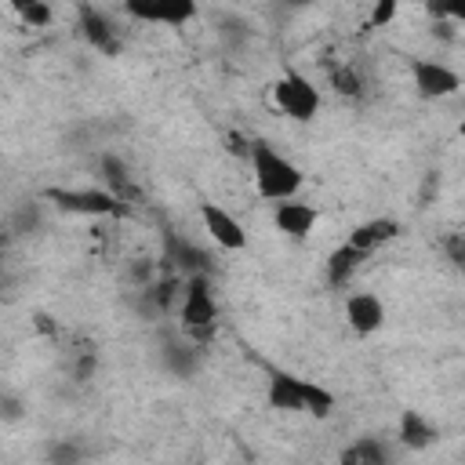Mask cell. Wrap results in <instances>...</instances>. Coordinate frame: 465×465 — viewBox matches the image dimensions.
<instances>
[{"mask_svg":"<svg viewBox=\"0 0 465 465\" xmlns=\"http://www.w3.org/2000/svg\"><path fill=\"white\" fill-rule=\"evenodd\" d=\"M44 200H51L58 211L80 214V218H105V214L120 211V200L105 189H47Z\"/></svg>","mask_w":465,"mask_h":465,"instance_id":"4","label":"cell"},{"mask_svg":"<svg viewBox=\"0 0 465 465\" xmlns=\"http://www.w3.org/2000/svg\"><path fill=\"white\" fill-rule=\"evenodd\" d=\"M178 320L193 338H203L218 320V298L211 287V276H185L182 280V302Z\"/></svg>","mask_w":465,"mask_h":465,"instance_id":"2","label":"cell"},{"mask_svg":"<svg viewBox=\"0 0 465 465\" xmlns=\"http://www.w3.org/2000/svg\"><path fill=\"white\" fill-rule=\"evenodd\" d=\"M272 102L283 116L298 120V124H309L316 113H320V87L298 73V69H287L276 84H272Z\"/></svg>","mask_w":465,"mask_h":465,"instance_id":"3","label":"cell"},{"mask_svg":"<svg viewBox=\"0 0 465 465\" xmlns=\"http://www.w3.org/2000/svg\"><path fill=\"white\" fill-rule=\"evenodd\" d=\"M436 440H440V429L421 411H403L400 414V443L407 450H429Z\"/></svg>","mask_w":465,"mask_h":465,"instance_id":"15","label":"cell"},{"mask_svg":"<svg viewBox=\"0 0 465 465\" xmlns=\"http://www.w3.org/2000/svg\"><path fill=\"white\" fill-rule=\"evenodd\" d=\"M331 84H334V91H338V94H345V98H356V94L363 91V80H360V73H356L352 65H341V69H334Z\"/></svg>","mask_w":465,"mask_h":465,"instance_id":"20","label":"cell"},{"mask_svg":"<svg viewBox=\"0 0 465 465\" xmlns=\"http://www.w3.org/2000/svg\"><path fill=\"white\" fill-rule=\"evenodd\" d=\"M411 76H414L418 94H421V98H432V102L450 98V94L461 91L458 69H450V65L440 62V58H414V62H411Z\"/></svg>","mask_w":465,"mask_h":465,"instance_id":"5","label":"cell"},{"mask_svg":"<svg viewBox=\"0 0 465 465\" xmlns=\"http://www.w3.org/2000/svg\"><path fill=\"white\" fill-rule=\"evenodd\" d=\"M124 11L138 22H156V25H174V29L196 18V4L189 0H131L124 4Z\"/></svg>","mask_w":465,"mask_h":465,"instance_id":"8","label":"cell"},{"mask_svg":"<svg viewBox=\"0 0 465 465\" xmlns=\"http://www.w3.org/2000/svg\"><path fill=\"white\" fill-rule=\"evenodd\" d=\"M302 389H305V378L287 374V371H272L269 385H265V403L280 414H302Z\"/></svg>","mask_w":465,"mask_h":465,"instance_id":"11","label":"cell"},{"mask_svg":"<svg viewBox=\"0 0 465 465\" xmlns=\"http://www.w3.org/2000/svg\"><path fill=\"white\" fill-rule=\"evenodd\" d=\"M18 15H22V22H29V25H47V22H51V7H47V4H36V0L18 4Z\"/></svg>","mask_w":465,"mask_h":465,"instance_id":"21","label":"cell"},{"mask_svg":"<svg viewBox=\"0 0 465 465\" xmlns=\"http://www.w3.org/2000/svg\"><path fill=\"white\" fill-rule=\"evenodd\" d=\"M363 262H367L363 251H356V247H349V243H338V247L327 254V262H323L327 283H331V287H349V280L360 272Z\"/></svg>","mask_w":465,"mask_h":465,"instance_id":"14","label":"cell"},{"mask_svg":"<svg viewBox=\"0 0 465 465\" xmlns=\"http://www.w3.org/2000/svg\"><path fill=\"white\" fill-rule=\"evenodd\" d=\"M345 323L352 327V334L371 338L385 327V302L374 291H352L345 298Z\"/></svg>","mask_w":465,"mask_h":465,"instance_id":"7","label":"cell"},{"mask_svg":"<svg viewBox=\"0 0 465 465\" xmlns=\"http://www.w3.org/2000/svg\"><path fill=\"white\" fill-rule=\"evenodd\" d=\"M160 356H163V367L178 378H189L200 363V345L193 341H182V338H163L160 341Z\"/></svg>","mask_w":465,"mask_h":465,"instance_id":"16","label":"cell"},{"mask_svg":"<svg viewBox=\"0 0 465 465\" xmlns=\"http://www.w3.org/2000/svg\"><path fill=\"white\" fill-rule=\"evenodd\" d=\"M102 182H105L102 189H105V193H113L120 203L134 193V178H131L127 163H124L120 156H113V153H105V156H102Z\"/></svg>","mask_w":465,"mask_h":465,"instance_id":"18","label":"cell"},{"mask_svg":"<svg viewBox=\"0 0 465 465\" xmlns=\"http://www.w3.org/2000/svg\"><path fill=\"white\" fill-rule=\"evenodd\" d=\"M400 236V222L396 218H367V222H360L352 232H349V247H356V251H363L367 258L378 251V247H385V243H392Z\"/></svg>","mask_w":465,"mask_h":465,"instance_id":"12","label":"cell"},{"mask_svg":"<svg viewBox=\"0 0 465 465\" xmlns=\"http://www.w3.org/2000/svg\"><path fill=\"white\" fill-rule=\"evenodd\" d=\"M200 222H203V232H207L222 251H243V247H247V229H243V222H240L232 211H225L222 203L203 200V203H200Z\"/></svg>","mask_w":465,"mask_h":465,"instance_id":"6","label":"cell"},{"mask_svg":"<svg viewBox=\"0 0 465 465\" xmlns=\"http://www.w3.org/2000/svg\"><path fill=\"white\" fill-rule=\"evenodd\" d=\"M0 254H4V225H0Z\"/></svg>","mask_w":465,"mask_h":465,"instance_id":"24","label":"cell"},{"mask_svg":"<svg viewBox=\"0 0 465 465\" xmlns=\"http://www.w3.org/2000/svg\"><path fill=\"white\" fill-rule=\"evenodd\" d=\"M51 461L54 465H80V447L76 443H54L51 447Z\"/></svg>","mask_w":465,"mask_h":465,"instance_id":"23","label":"cell"},{"mask_svg":"<svg viewBox=\"0 0 465 465\" xmlns=\"http://www.w3.org/2000/svg\"><path fill=\"white\" fill-rule=\"evenodd\" d=\"M316 222H320V211L312 203H305V200H283L272 211V225L283 236H291V240H309V232L316 229Z\"/></svg>","mask_w":465,"mask_h":465,"instance_id":"9","label":"cell"},{"mask_svg":"<svg viewBox=\"0 0 465 465\" xmlns=\"http://www.w3.org/2000/svg\"><path fill=\"white\" fill-rule=\"evenodd\" d=\"M334 392L327 385H316L305 378V389H302V414H312V418H331L334 414Z\"/></svg>","mask_w":465,"mask_h":465,"instance_id":"19","label":"cell"},{"mask_svg":"<svg viewBox=\"0 0 465 465\" xmlns=\"http://www.w3.org/2000/svg\"><path fill=\"white\" fill-rule=\"evenodd\" d=\"M338 465H389V447L374 436H363L338 454Z\"/></svg>","mask_w":465,"mask_h":465,"instance_id":"17","label":"cell"},{"mask_svg":"<svg viewBox=\"0 0 465 465\" xmlns=\"http://www.w3.org/2000/svg\"><path fill=\"white\" fill-rule=\"evenodd\" d=\"M167 258H171L178 276H211V254L185 236L167 240Z\"/></svg>","mask_w":465,"mask_h":465,"instance_id":"13","label":"cell"},{"mask_svg":"<svg viewBox=\"0 0 465 465\" xmlns=\"http://www.w3.org/2000/svg\"><path fill=\"white\" fill-rule=\"evenodd\" d=\"M247 160H251V171H254V189L258 196L272 200V203H283V200H298L302 185H305V174L302 167L283 156L272 142L265 138H254L247 145Z\"/></svg>","mask_w":465,"mask_h":465,"instance_id":"1","label":"cell"},{"mask_svg":"<svg viewBox=\"0 0 465 465\" xmlns=\"http://www.w3.org/2000/svg\"><path fill=\"white\" fill-rule=\"evenodd\" d=\"M80 33L102 54H116L120 51V33L113 25V18L105 11H98V7H80Z\"/></svg>","mask_w":465,"mask_h":465,"instance_id":"10","label":"cell"},{"mask_svg":"<svg viewBox=\"0 0 465 465\" xmlns=\"http://www.w3.org/2000/svg\"><path fill=\"white\" fill-rule=\"evenodd\" d=\"M396 11H400V7H396L392 0H378V4L371 7V22H367V25H371V29H381V25H389V22L396 18Z\"/></svg>","mask_w":465,"mask_h":465,"instance_id":"22","label":"cell"}]
</instances>
